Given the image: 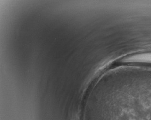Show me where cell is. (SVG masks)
Returning a JSON list of instances; mask_svg holds the SVG:
<instances>
[{"instance_id": "cell-1", "label": "cell", "mask_w": 151, "mask_h": 120, "mask_svg": "<svg viewBox=\"0 0 151 120\" xmlns=\"http://www.w3.org/2000/svg\"><path fill=\"white\" fill-rule=\"evenodd\" d=\"M132 61H151V55H138L136 56L130 58V59Z\"/></svg>"}]
</instances>
